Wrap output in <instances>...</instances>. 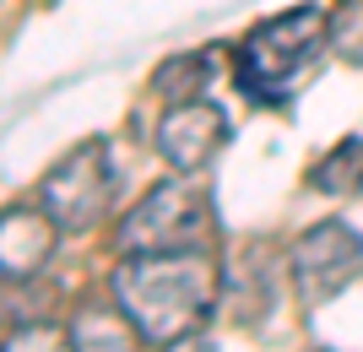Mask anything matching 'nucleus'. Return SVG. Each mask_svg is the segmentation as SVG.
<instances>
[{
  "mask_svg": "<svg viewBox=\"0 0 363 352\" xmlns=\"http://www.w3.org/2000/svg\"><path fill=\"white\" fill-rule=\"evenodd\" d=\"M108 288L152 347H174L196 336V325L217 309L223 271L206 249H163V255H125L108 271Z\"/></svg>",
  "mask_w": 363,
  "mask_h": 352,
  "instance_id": "1",
  "label": "nucleus"
},
{
  "mask_svg": "<svg viewBox=\"0 0 363 352\" xmlns=\"http://www.w3.org/2000/svg\"><path fill=\"white\" fill-rule=\"evenodd\" d=\"M325 28H331L325 6H298V11L266 16L239 44V87L250 98H282L288 81L320 55Z\"/></svg>",
  "mask_w": 363,
  "mask_h": 352,
  "instance_id": "2",
  "label": "nucleus"
},
{
  "mask_svg": "<svg viewBox=\"0 0 363 352\" xmlns=\"http://www.w3.org/2000/svg\"><path fill=\"white\" fill-rule=\"evenodd\" d=\"M212 239V200L196 184V174L157 184L136 212L114 228L120 255H163V249H206Z\"/></svg>",
  "mask_w": 363,
  "mask_h": 352,
  "instance_id": "3",
  "label": "nucleus"
},
{
  "mask_svg": "<svg viewBox=\"0 0 363 352\" xmlns=\"http://www.w3.org/2000/svg\"><path fill=\"white\" fill-rule=\"evenodd\" d=\"M114 200V152L104 136L82 141L76 152H65L38 184V206L55 217L60 233H87L98 228V217Z\"/></svg>",
  "mask_w": 363,
  "mask_h": 352,
  "instance_id": "4",
  "label": "nucleus"
},
{
  "mask_svg": "<svg viewBox=\"0 0 363 352\" xmlns=\"http://www.w3.org/2000/svg\"><path fill=\"white\" fill-rule=\"evenodd\" d=\"M288 266H293L298 304L320 309V304H331L336 293L363 271V239H358V228L325 217V222H315V228H303L298 239H293Z\"/></svg>",
  "mask_w": 363,
  "mask_h": 352,
  "instance_id": "5",
  "label": "nucleus"
},
{
  "mask_svg": "<svg viewBox=\"0 0 363 352\" xmlns=\"http://www.w3.org/2000/svg\"><path fill=\"white\" fill-rule=\"evenodd\" d=\"M223 141H228V114L217 103H206V98L174 103L163 120H157V152L179 174H201L223 152Z\"/></svg>",
  "mask_w": 363,
  "mask_h": 352,
  "instance_id": "6",
  "label": "nucleus"
},
{
  "mask_svg": "<svg viewBox=\"0 0 363 352\" xmlns=\"http://www.w3.org/2000/svg\"><path fill=\"white\" fill-rule=\"evenodd\" d=\"M55 239H60V228H55V217L49 212H28V206H11L6 212V222H0V255H6V282H28L38 266L55 255Z\"/></svg>",
  "mask_w": 363,
  "mask_h": 352,
  "instance_id": "7",
  "label": "nucleus"
},
{
  "mask_svg": "<svg viewBox=\"0 0 363 352\" xmlns=\"http://www.w3.org/2000/svg\"><path fill=\"white\" fill-rule=\"evenodd\" d=\"M141 331L136 320L125 314V309H104V304H92V309H76L71 314V347L76 352H141Z\"/></svg>",
  "mask_w": 363,
  "mask_h": 352,
  "instance_id": "8",
  "label": "nucleus"
},
{
  "mask_svg": "<svg viewBox=\"0 0 363 352\" xmlns=\"http://www.w3.org/2000/svg\"><path fill=\"white\" fill-rule=\"evenodd\" d=\"M309 184L325 195H358L363 190V136H342L331 152L309 169Z\"/></svg>",
  "mask_w": 363,
  "mask_h": 352,
  "instance_id": "9",
  "label": "nucleus"
},
{
  "mask_svg": "<svg viewBox=\"0 0 363 352\" xmlns=\"http://www.w3.org/2000/svg\"><path fill=\"white\" fill-rule=\"evenodd\" d=\"M212 81V55H174V60H163L157 71H152V92L157 98H168V103H190V98H201V87Z\"/></svg>",
  "mask_w": 363,
  "mask_h": 352,
  "instance_id": "10",
  "label": "nucleus"
},
{
  "mask_svg": "<svg viewBox=\"0 0 363 352\" xmlns=\"http://www.w3.org/2000/svg\"><path fill=\"white\" fill-rule=\"evenodd\" d=\"M325 38H331V49L342 60H363V0H342L336 6Z\"/></svg>",
  "mask_w": 363,
  "mask_h": 352,
  "instance_id": "11",
  "label": "nucleus"
},
{
  "mask_svg": "<svg viewBox=\"0 0 363 352\" xmlns=\"http://www.w3.org/2000/svg\"><path fill=\"white\" fill-rule=\"evenodd\" d=\"M6 352H76V347L71 331H60V325H22V331H11Z\"/></svg>",
  "mask_w": 363,
  "mask_h": 352,
  "instance_id": "12",
  "label": "nucleus"
},
{
  "mask_svg": "<svg viewBox=\"0 0 363 352\" xmlns=\"http://www.w3.org/2000/svg\"><path fill=\"white\" fill-rule=\"evenodd\" d=\"M163 352H217L206 336H184V341H174V347H163Z\"/></svg>",
  "mask_w": 363,
  "mask_h": 352,
  "instance_id": "13",
  "label": "nucleus"
}]
</instances>
